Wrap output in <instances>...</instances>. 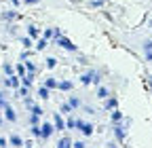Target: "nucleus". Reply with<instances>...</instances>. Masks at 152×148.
I'll use <instances>...</instances> for the list:
<instances>
[{"mask_svg": "<svg viewBox=\"0 0 152 148\" xmlns=\"http://www.w3.org/2000/svg\"><path fill=\"white\" fill-rule=\"evenodd\" d=\"M53 131H55V127H53L51 123H42V127H40V138L47 140V138L53 136Z\"/></svg>", "mask_w": 152, "mask_h": 148, "instance_id": "nucleus-5", "label": "nucleus"}, {"mask_svg": "<svg viewBox=\"0 0 152 148\" xmlns=\"http://www.w3.org/2000/svg\"><path fill=\"white\" fill-rule=\"evenodd\" d=\"M38 95H40V100H49V97H51V95H49V89H47L45 85L38 87Z\"/></svg>", "mask_w": 152, "mask_h": 148, "instance_id": "nucleus-17", "label": "nucleus"}, {"mask_svg": "<svg viewBox=\"0 0 152 148\" xmlns=\"http://www.w3.org/2000/svg\"><path fill=\"white\" fill-rule=\"evenodd\" d=\"M150 28H152V21H150Z\"/></svg>", "mask_w": 152, "mask_h": 148, "instance_id": "nucleus-47", "label": "nucleus"}, {"mask_svg": "<svg viewBox=\"0 0 152 148\" xmlns=\"http://www.w3.org/2000/svg\"><path fill=\"white\" fill-rule=\"evenodd\" d=\"M38 119H40V116H36V114H32V116H30V125H38Z\"/></svg>", "mask_w": 152, "mask_h": 148, "instance_id": "nucleus-33", "label": "nucleus"}, {"mask_svg": "<svg viewBox=\"0 0 152 148\" xmlns=\"http://www.w3.org/2000/svg\"><path fill=\"white\" fill-rule=\"evenodd\" d=\"M26 148H32V144H30V142H28V144H26Z\"/></svg>", "mask_w": 152, "mask_h": 148, "instance_id": "nucleus-45", "label": "nucleus"}, {"mask_svg": "<svg viewBox=\"0 0 152 148\" xmlns=\"http://www.w3.org/2000/svg\"><path fill=\"white\" fill-rule=\"evenodd\" d=\"M34 76H36V74L28 72L26 76H23V78H19V81H21V85H23V87H32V83H34Z\"/></svg>", "mask_w": 152, "mask_h": 148, "instance_id": "nucleus-9", "label": "nucleus"}, {"mask_svg": "<svg viewBox=\"0 0 152 148\" xmlns=\"http://www.w3.org/2000/svg\"><path fill=\"white\" fill-rule=\"evenodd\" d=\"M4 74H7V76H13V74H15V66L4 64Z\"/></svg>", "mask_w": 152, "mask_h": 148, "instance_id": "nucleus-26", "label": "nucleus"}, {"mask_svg": "<svg viewBox=\"0 0 152 148\" xmlns=\"http://www.w3.org/2000/svg\"><path fill=\"white\" fill-rule=\"evenodd\" d=\"M23 66H26V70H28V72H32V74H36V70H38V68H36V64H34V62H26V64H23Z\"/></svg>", "mask_w": 152, "mask_h": 148, "instance_id": "nucleus-24", "label": "nucleus"}, {"mask_svg": "<svg viewBox=\"0 0 152 148\" xmlns=\"http://www.w3.org/2000/svg\"><path fill=\"white\" fill-rule=\"evenodd\" d=\"M116 106H118V100L114 97V95H110V97L104 100V108H106V110H114Z\"/></svg>", "mask_w": 152, "mask_h": 148, "instance_id": "nucleus-8", "label": "nucleus"}, {"mask_svg": "<svg viewBox=\"0 0 152 148\" xmlns=\"http://www.w3.org/2000/svg\"><path fill=\"white\" fill-rule=\"evenodd\" d=\"M2 110H4V119H7L9 123H15V121H17V114H15V110H13L11 104H4Z\"/></svg>", "mask_w": 152, "mask_h": 148, "instance_id": "nucleus-4", "label": "nucleus"}, {"mask_svg": "<svg viewBox=\"0 0 152 148\" xmlns=\"http://www.w3.org/2000/svg\"><path fill=\"white\" fill-rule=\"evenodd\" d=\"M30 133H32L34 138H40V127H38V125H32V129H30Z\"/></svg>", "mask_w": 152, "mask_h": 148, "instance_id": "nucleus-27", "label": "nucleus"}, {"mask_svg": "<svg viewBox=\"0 0 152 148\" xmlns=\"http://www.w3.org/2000/svg\"><path fill=\"white\" fill-rule=\"evenodd\" d=\"M9 144H11V146H15V148H19V146H23V140L19 138V136H11Z\"/></svg>", "mask_w": 152, "mask_h": 148, "instance_id": "nucleus-15", "label": "nucleus"}, {"mask_svg": "<svg viewBox=\"0 0 152 148\" xmlns=\"http://www.w3.org/2000/svg\"><path fill=\"white\" fill-rule=\"evenodd\" d=\"M42 38H47V40H49V38H53V28H47V30L42 32Z\"/></svg>", "mask_w": 152, "mask_h": 148, "instance_id": "nucleus-30", "label": "nucleus"}, {"mask_svg": "<svg viewBox=\"0 0 152 148\" xmlns=\"http://www.w3.org/2000/svg\"><path fill=\"white\" fill-rule=\"evenodd\" d=\"M53 127L57 129V131H64V129H66V121L61 119V114H59V112H55V121H53Z\"/></svg>", "mask_w": 152, "mask_h": 148, "instance_id": "nucleus-6", "label": "nucleus"}, {"mask_svg": "<svg viewBox=\"0 0 152 148\" xmlns=\"http://www.w3.org/2000/svg\"><path fill=\"white\" fill-rule=\"evenodd\" d=\"M0 127H2V116H0Z\"/></svg>", "mask_w": 152, "mask_h": 148, "instance_id": "nucleus-46", "label": "nucleus"}, {"mask_svg": "<svg viewBox=\"0 0 152 148\" xmlns=\"http://www.w3.org/2000/svg\"><path fill=\"white\" fill-rule=\"evenodd\" d=\"M0 146H7V140L4 138H0Z\"/></svg>", "mask_w": 152, "mask_h": 148, "instance_id": "nucleus-44", "label": "nucleus"}, {"mask_svg": "<svg viewBox=\"0 0 152 148\" xmlns=\"http://www.w3.org/2000/svg\"><path fill=\"white\" fill-rule=\"evenodd\" d=\"M28 95H30V87L21 85V87H19V97H28Z\"/></svg>", "mask_w": 152, "mask_h": 148, "instance_id": "nucleus-25", "label": "nucleus"}, {"mask_svg": "<svg viewBox=\"0 0 152 148\" xmlns=\"http://www.w3.org/2000/svg\"><path fill=\"white\" fill-rule=\"evenodd\" d=\"M28 57H30V51H28V49H26V51H23V53H21V62H23V59H28Z\"/></svg>", "mask_w": 152, "mask_h": 148, "instance_id": "nucleus-40", "label": "nucleus"}, {"mask_svg": "<svg viewBox=\"0 0 152 148\" xmlns=\"http://www.w3.org/2000/svg\"><path fill=\"white\" fill-rule=\"evenodd\" d=\"M28 36H30V38H38V36H40V32H38L36 26H28Z\"/></svg>", "mask_w": 152, "mask_h": 148, "instance_id": "nucleus-18", "label": "nucleus"}, {"mask_svg": "<svg viewBox=\"0 0 152 148\" xmlns=\"http://www.w3.org/2000/svg\"><path fill=\"white\" fill-rule=\"evenodd\" d=\"M80 83H83V85H91V83L99 85V83H102V78H99V74L95 72V70H89V72H85L83 76H80Z\"/></svg>", "mask_w": 152, "mask_h": 148, "instance_id": "nucleus-2", "label": "nucleus"}, {"mask_svg": "<svg viewBox=\"0 0 152 148\" xmlns=\"http://www.w3.org/2000/svg\"><path fill=\"white\" fill-rule=\"evenodd\" d=\"M0 19H4V21H13V19H17V11H4L2 15H0Z\"/></svg>", "mask_w": 152, "mask_h": 148, "instance_id": "nucleus-10", "label": "nucleus"}, {"mask_svg": "<svg viewBox=\"0 0 152 148\" xmlns=\"http://www.w3.org/2000/svg\"><path fill=\"white\" fill-rule=\"evenodd\" d=\"M146 59H148V62H152V51H150V53H146Z\"/></svg>", "mask_w": 152, "mask_h": 148, "instance_id": "nucleus-43", "label": "nucleus"}, {"mask_svg": "<svg viewBox=\"0 0 152 148\" xmlns=\"http://www.w3.org/2000/svg\"><path fill=\"white\" fill-rule=\"evenodd\" d=\"M47 47H49V40H47V38H38V40H36V49H38V51H45Z\"/></svg>", "mask_w": 152, "mask_h": 148, "instance_id": "nucleus-19", "label": "nucleus"}, {"mask_svg": "<svg viewBox=\"0 0 152 148\" xmlns=\"http://www.w3.org/2000/svg\"><path fill=\"white\" fill-rule=\"evenodd\" d=\"M21 45H23V49H30V47H32V38H30V36H23V38H21Z\"/></svg>", "mask_w": 152, "mask_h": 148, "instance_id": "nucleus-28", "label": "nucleus"}, {"mask_svg": "<svg viewBox=\"0 0 152 148\" xmlns=\"http://www.w3.org/2000/svg\"><path fill=\"white\" fill-rule=\"evenodd\" d=\"M72 148H85V142H72Z\"/></svg>", "mask_w": 152, "mask_h": 148, "instance_id": "nucleus-37", "label": "nucleus"}, {"mask_svg": "<svg viewBox=\"0 0 152 148\" xmlns=\"http://www.w3.org/2000/svg\"><path fill=\"white\" fill-rule=\"evenodd\" d=\"M66 129H74V119H68L66 121Z\"/></svg>", "mask_w": 152, "mask_h": 148, "instance_id": "nucleus-34", "label": "nucleus"}, {"mask_svg": "<svg viewBox=\"0 0 152 148\" xmlns=\"http://www.w3.org/2000/svg\"><path fill=\"white\" fill-rule=\"evenodd\" d=\"M104 0H91V7H102Z\"/></svg>", "mask_w": 152, "mask_h": 148, "instance_id": "nucleus-38", "label": "nucleus"}, {"mask_svg": "<svg viewBox=\"0 0 152 148\" xmlns=\"http://www.w3.org/2000/svg\"><path fill=\"white\" fill-rule=\"evenodd\" d=\"M15 74H17V76H19V78H23V76H26V74H28V70H26V66H23V64H17V66H15Z\"/></svg>", "mask_w": 152, "mask_h": 148, "instance_id": "nucleus-12", "label": "nucleus"}, {"mask_svg": "<svg viewBox=\"0 0 152 148\" xmlns=\"http://www.w3.org/2000/svg\"><path fill=\"white\" fill-rule=\"evenodd\" d=\"M23 104H26V106H28V108H30V106H32V104H34V102H32V100H30V95H28V97H23Z\"/></svg>", "mask_w": 152, "mask_h": 148, "instance_id": "nucleus-39", "label": "nucleus"}, {"mask_svg": "<svg viewBox=\"0 0 152 148\" xmlns=\"http://www.w3.org/2000/svg\"><path fill=\"white\" fill-rule=\"evenodd\" d=\"M53 45H59L61 49H66V51H76V49H78V47H76L70 38H66V36H57V38H53Z\"/></svg>", "mask_w": 152, "mask_h": 148, "instance_id": "nucleus-1", "label": "nucleus"}, {"mask_svg": "<svg viewBox=\"0 0 152 148\" xmlns=\"http://www.w3.org/2000/svg\"><path fill=\"white\" fill-rule=\"evenodd\" d=\"M2 83H4V87H13V89H19V87H21V81H19V76H17V74L2 78Z\"/></svg>", "mask_w": 152, "mask_h": 148, "instance_id": "nucleus-3", "label": "nucleus"}, {"mask_svg": "<svg viewBox=\"0 0 152 148\" xmlns=\"http://www.w3.org/2000/svg\"><path fill=\"white\" fill-rule=\"evenodd\" d=\"M59 110H61L64 114H70V112H72V108H70V104H61V108H59Z\"/></svg>", "mask_w": 152, "mask_h": 148, "instance_id": "nucleus-31", "label": "nucleus"}, {"mask_svg": "<svg viewBox=\"0 0 152 148\" xmlns=\"http://www.w3.org/2000/svg\"><path fill=\"white\" fill-rule=\"evenodd\" d=\"M144 51H146V53H150V51H152V40H146V45H144Z\"/></svg>", "mask_w": 152, "mask_h": 148, "instance_id": "nucleus-32", "label": "nucleus"}, {"mask_svg": "<svg viewBox=\"0 0 152 148\" xmlns=\"http://www.w3.org/2000/svg\"><path fill=\"white\" fill-rule=\"evenodd\" d=\"M68 104H70V108L74 110V108H78V106H80L83 102H80L78 97H74V95H70V102H68Z\"/></svg>", "mask_w": 152, "mask_h": 148, "instance_id": "nucleus-22", "label": "nucleus"}, {"mask_svg": "<svg viewBox=\"0 0 152 148\" xmlns=\"http://www.w3.org/2000/svg\"><path fill=\"white\" fill-rule=\"evenodd\" d=\"M57 89L68 93V91H72V83H70V81H61V83H57Z\"/></svg>", "mask_w": 152, "mask_h": 148, "instance_id": "nucleus-14", "label": "nucleus"}, {"mask_svg": "<svg viewBox=\"0 0 152 148\" xmlns=\"http://www.w3.org/2000/svg\"><path fill=\"white\" fill-rule=\"evenodd\" d=\"M57 148H72V140L70 138H61L57 142Z\"/></svg>", "mask_w": 152, "mask_h": 148, "instance_id": "nucleus-16", "label": "nucleus"}, {"mask_svg": "<svg viewBox=\"0 0 152 148\" xmlns=\"http://www.w3.org/2000/svg\"><path fill=\"white\" fill-rule=\"evenodd\" d=\"M97 97L99 100H106V97H110V91H108V87H97Z\"/></svg>", "mask_w": 152, "mask_h": 148, "instance_id": "nucleus-11", "label": "nucleus"}, {"mask_svg": "<svg viewBox=\"0 0 152 148\" xmlns=\"http://www.w3.org/2000/svg\"><path fill=\"white\" fill-rule=\"evenodd\" d=\"M7 104V100H4V91H0V108H2Z\"/></svg>", "mask_w": 152, "mask_h": 148, "instance_id": "nucleus-36", "label": "nucleus"}, {"mask_svg": "<svg viewBox=\"0 0 152 148\" xmlns=\"http://www.w3.org/2000/svg\"><path fill=\"white\" fill-rule=\"evenodd\" d=\"M80 131H83V133H85L87 138H89V136H93V125H89V123H85V125H83V129H80Z\"/></svg>", "mask_w": 152, "mask_h": 148, "instance_id": "nucleus-21", "label": "nucleus"}, {"mask_svg": "<svg viewBox=\"0 0 152 148\" xmlns=\"http://www.w3.org/2000/svg\"><path fill=\"white\" fill-rule=\"evenodd\" d=\"M23 2H26V4H36L38 0H23Z\"/></svg>", "mask_w": 152, "mask_h": 148, "instance_id": "nucleus-42", "label": "nucleus"}, {"mask_svg": "<svg viewBox=\"0 0 152 148\" xmlns=\"http://www.w3.org/2000/svg\"><path fill=\"white\" fill-rule=\"evenodd\" d=\"M11 2H13V7H19V4H21V0H11Z\"/></svg>", "mask_w": 152, "mask_h": 148, "instance_id": "nucleus-41", "label": "nucleus"}, {"mask_svg": "<svg viewBox=\"0 0 152 148\" xmlns=\"http://www.w3.org/2000/svg\"><path fill=\"white\" fill-rule=\"evenodd\" d=\"M45 87L51 91V89H57V78H47L45 81Z\"/></svg>", "mask_w": 152, "mask_h": 148, "instance_id": "nucleus-20", "label": "nucleus"}, {"mask_svg": "<svg viewBox=\"0 0 152 148\" xmlns=\"http://www.w3.org/2000/svg\"><path fill=\"white\" fill-rule=\"evenodd\" d=\"M83 125H85L83 121H78V119H74V127H76V129H83Z\"/></svg>", "mask_w": 152, "mask_h": 148, "instance_id": "nucleus-35", "label": "nucleus"}, {"mask_svg": "<svg viewBox=\"0 0 152 148\" xmlns=\"http://www.w3.org/2000/svg\"><path fill=\"white\" fill-rule=\"evenodd\" d=\"M30 110H32V114H36V116H40V114H42V108L38 106V104H32Z\"/></svg>", "mask_w": 152, "mask_h": 148, "instance_id": "nucleus-23", "label": "nucleus"}, {"mask_svg": "<svg viewBox=\"0 0 152 148\" xmlns=\"http://www.w3.org/2000/svg\"><path fill=\"white\" fill-rule=\"evenodd\" d=\"M110 119H112V123H121V121H123V112H121L118 108H114V110H112V116H110Z\"/></svg>", "mask_w": 152, "mask_h": 148, "instance_id": "nucleus-13", "label": "nucleus"}, {"mask_svg": "<svg viewBox=\"0 0 152 148\" xmlns=\"http://www.w3.org/2000/svg\"><path fill=\"white\" fill-rule=\"evenodd\" d=\"M114 136H116L118 142H125V127L121 123H114Z\"/></svg>", "mask_w": 152, "mask_h": 148, "instance_id": "nucleus-7", "label": "nucleus"}, {"mask_svg": "<svg viewBox=\"0 0 152 148\" xmlns=\"http://www.w3.org/2000/svg\"><path fill=\"white\" fill-rule=\"evenodd\" d=\"M55 66H57V59H55V57H47V68H51V70H53Z\"/></svg>", "mask_w": 152, "mask_h": 148, "instance_id": "nucleus-29", "label": "nucleus"}]
</instances>
